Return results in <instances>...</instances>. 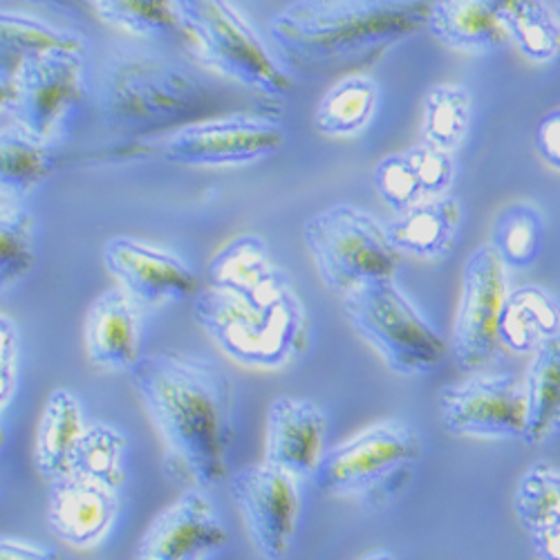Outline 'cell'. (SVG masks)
Masks as SVG:
<instances>
[{
  "label": "cell",
  "instance_id": "obj_1",
  "mask_svg": "<svg viewBox=\"0 0 560 560\" xmlns=\"http://www.w3.org/2000/svg\"><path fill=\"white\" fill-rule=\"evenodd\" d=\"M130 380L162 442L164 474L202 491L229 480L236 395L226 370L207 357L153 352Z\"/></svg>",
  "mask_w": 560,
  "mask_h": 560
},
{
  "label": "cell",
  "instance_id": "obj_2",
  "mask_svg": "<svg viewBox=\"0 0 560 560\" xmlns=\"http://www.w3.org/2000/svg\"><path fill=\"white\" fill-rule=\"evenodd\" d=\"M433 0H294L269 21L276 57L310 79L354 74L424 30Z\"/></svg>",
  "mask_w": 560,
  "mask_h": 560
},
{
  "label": "cell",
  "instance_id": "obj_3",
  "mask_svg": "<svg viewBox=\"0 0 560 560\" xmlns=\"http://www.w3.org/2000/svg\"><path fill=\"white\" fill-rule=\"evenodd\" d=\"M97 110L110 132L168 135L220 115L215 92L179 59L149 48H117L104 61Z\"/></svg>",
  "mask_w": 560,
  "mask_h": 560
},
{
  "label": "cell",
  "instance_id": "obj_4",
  "mask_svg": "<svg viewBox=\"0 0 560 560\" xmlns=\"http://www.w3.org/2000/svg\"><path fill=\"white\" fill-rule=\"evenodd\" d=\"M194 314L231 361L258 370L294 363L312 337L310 314L296 290L276 303L256 305L226 290L202 285L194 296Z\"/></svg>",
  "mask_w": 560,
  "mask_h": 560
},
{
  "label": "cell",
  "instance_id": "obj_5",
  "mask_svg": "<svg viewBox=\"0 0 560 560\" xmlns=\"http://www.w3.org/2000/svg\"><path fill=\"white\" fill-rule=\"evenodd\" d=\"M182 38L196 61L262 97L292 90V74L233 0H175Z\"/></svg>",
  "mask_w": 560,
  "mask_h": 560
},
{
  "label": "cell",
  "instance_id": "obj_6",
  "mask_svg": "<svg viewBox=\"0 0 560 560\" xmlns=\"http://www.w3.org/2000/svg\"><path fill=\"white\" fill-rule=\"evenodd\" d=\"M422 451V438L408 422L382 419L328 446L312 482L335 498L382 506L406 489Z\"/></svg>",
  "mask_w": 560,
  "mask_h": 560
},
{
  "label": "cell",
  "instance_id": "obj_7",
  "mask_svg": "<svg viewBox=\"0 0 560 560\" xmlns=\"http://www.w3.org/2000/svg\"><path fill=\"white\" fill-rule=\"evenodd\" d=\"M341 301L352 330L395 375H429L442 363L446 341L395 278L370 280L343 294Z\"/></svg>",
  "mask_w": 560,
  "mask_h": 560
},
{
  "label": "cell",
  "instance_id": "obj_8",
  "mask_svg": "<svg viewBox=\"0 0 560 560\" xmlns=\"http://www.w3.org/2000/svg\"><path fill=\"white\" fill-rule=\"evenodd\" d=\"M303 243L323 285L339 296L370 280L395 278L401 260L386 224L346 202L310 215L303 224Z\"/></svg>",
  "mask_w": 560,
  "mask_h": 560
},
{
  "label": "cell",
  "instance_id": "obj_9",
  "mask_svg": "<svg viewBox=\"0 0 560 560\" xmlns=\"http://www.w3.org/2000/svg\"><path fill=\"white\" fill-rule=\"evenodd\" d=\"M85 52L55 48L23 61L10 110L14 121L48 144H59L85 100Z\"/></svg>",
  "mask_w": 560,
  "mask_h": 560
},
{
  "label": "cell",
  "instance_id": "obj_10",
  "mask_svg": "<svg viewBox=\"0 0 560 560\" xmlns=\"http://www.w3.org/2000/svg\"><path fill=\"white\" fill-rule=\"evenodd\" d=\"M288 142V132L273 119L233 113L213 115L164 135L160 153L179 166L226 168L260 162Z\"/></svg>",
  "mask_w": 560,
  "mask_h": 560
},
{
  "label": "cell",
  "instance_id": "obj_11",
  "mask_svg": "<svg viewBox=\"0 0 560 560\" xmlns=\"http://www.w3.org/2000/svg\"><path fill=\"white\" fill-rule=\"evenodd\" d=\"M509 294L506 267L491 245L478 247L464 262L459 303L453 320V359L466 372H478L502 354L500 314Z\"/></svg>",
  "mask_w": 560,
  "mask_h": 560
},
{
  "label": "cell",
  "instance_id": "obj_12",
  "mask_svg": "<svg viewBox=\"0 0 560 560\" xmlns=\"http://www.w3.org/2000/svg\"><path fill=\"white\" fill-rule=\"evenodd\" d=\"M438 408L444 429L459 438H527L525 384L509 372H471L438 393Z\"/></svg>",
  "mask_w": 560,
  "mask_h": 560
},
{
  "label": "cell",
  "instance_id": "obj_13",
  "mask_svg": "<svg viewBox=\"0 0 560 560\" xmlns=\"http://www.w3.org/2000/svg\"><path fill=\"white\" fill-rule=\"evenodd\" d=\"M229 491L254 549L265 560H283L299 534L301 480L262 459L233 474Z\"/></svg>",
  "mask_w": 560,
  "mask_h": 560
},
{
  "label": "cell",
  "instance_id": "obj_14",
  "mask_svg": "<svg viewBox=\"0 0 560 560\" xmlns=\"http://www.w3.org/2000/svg\"><path fill=\"white\" fill-rule=\"evenodd\" d=\"M104 262L117 288L139 307L182 303L202 288L196 269L179 254L132 236H113L104 247Z\"/></svg>",
  "mask_w": 560,
  "mask_h": 560
},
{
  "label": "cell",
  "instance_id": "obj_15",
  "mask_svg": "<svg viewBox=\"0 0 560 560\" xmlns=\"http://www.w3.org/2000/svg\"><path fill=\"white\" fill-rule=\"evenodd\" d=\"M229 532L202 489H184L151 521L135 547V560H202L224 549Z\"/></svg>",
  "mask_w": 560,
  "mask_h": 560
},
{
  "label": "cell",
  "instance_id": "obj_16",
  "mask_svg": "<svg viewBox=\"0 0 560 560\" xmlns=\"http://www.w3.org/2000/svg\"><path fill=\"white\" fill-rule=\"evenodd\" d=\"M330 422L325 410L307 397H278L267 412L265 462L290 476L312 480L328 451Z\"/></svg>",
  "mask_w": 560,
  "mask_h": 560
},
{
  "label": "cell",
  "instance_id": "obj_17",
  "mask_svg": "<svg viewBox=\"0 0 560 560\" xmlns=\"http://www.w3.org/2000/svg\"><path fill=\"white\" fill-rule=\"evenodd\" d=\"M119 516V491L66 474L50 482V532L77 549H92L106 540Z\"/></svg>",
  "mask_w": 560,
  "mask_h": 560
},
{
  "label": "cell",
  "instance_id": "obj_18",
  "mask_svg": "<svg viewBox=\"0 0 560 560\" xmlns=\"http://www.w3.org/2000/svg\"><path fill=\"white\" fill-rule=\"evenodd\" d=\"M209 285L226 290L249 303L269 305L294 292L288 271L256 233L226 243L209 262Z\"/></svg>",
  "mask_w": 560,
  "mask_h": 560
},
{
  "label": "cell",
  "instance_id": "obj_19",
  "mask_svg": "<svg viewBox=\"0 0 560 560\" xmlns=\"http://www.w3.org/2000/svg\"><path fill=\"white\" fill-rule=\"evenodd\" d=\"M83 341L97 368L130 375L142 359V307L121 288L102 292L88 310Z\"/></svg>",
  "mask_w": 560,
  "mask_h": 560
},
{
  "label": "cell",
  "instance_id": "obj_20",
  "mask_svg": "<svg viewBox=\"0 0 560 560\" xmlns=\"http://www.w3.org/2000/svg\"><path fill=\"white\" fill-rule=\"evenodd\" d=\"M513 0H433L427 27L444 45L469 55H489L509 43L504 16Z\"/></svg>",
  "mask_w": 560,
  "mask_h": 560
},
{
  "label": "cell",
  "instance_id": "obj_21",
  "mask_svg": "<svg viewBox=\"0 0 560 560\" xmlns=\"http://www.w3.org/2000/svg\"><path fill=\"white\" fill-rule=\"evenodd\" d=\"M462 226V205L457 198H422L412 207L395 213L386 222L388 238L401 256L419 260H442L457 243Z\"/></svg>",
  "mask_w": 560,
  "mask_h": 560
},
{
  "label": "cell",
  "instance_id": "obj_22",
  "mask_svg": "<svg viewBox=\"0 0 560 560\" xmlns=\"http://www.w3.org/2000/svg\"><path fill=\"white\" fill-rule=\"evenodd\" d=\"M498 332L504 350L532 357L560 335V299L542 285L509 290Z\"/></svg>",
  "mask_w": 560,
  "mask_h": 560
},
{
  "label": "cell",
  "instance_id": "obj_23",
  "mask_svg": "<svg viewBox=\"0 0 560 560\" xmlns=\"http://www.w3.org/2000/svg\"><path fill=\"white\" fill-rule=\"evenodd\" d=\"M88 427L79 397L66 388H57L45 399L36 427L34 459L38 474L48 485L70 474L72 455Z\"/></svg>",
  "mask_w": 560,
  "mask_h": 560
},
{
  "label": "cell",
  "instance_id": "obj_24",
  "mask_svg": "<svg viewBox=\"0 0 560 560\" xmlns=\"http://www.w3.org/2000/svg\"><path fill=\"white\" fill-rule=\"evenodd\" d=\"M380 97L382 90L375 79L363 72L346 74L316 104L314 126L332 139L359 137L375 121Z\"/></svg>",
  "mask_w": 560,
  "mask_h": 560
},
{
  "label": "cell",
  "instance_id": "obj_25",
  "mask_svg": "<svg viewBox=\"0 0 560 560\" xmlns=\"http://www.w3.org/2000/svg\"><path fill=\"white\" fill-rule=\"evenodd\" d=\"M55 171V144L21 124L0 128V198L23 202Z\"/></svg>",
  "mask_w": 560,
  "mask_h": 560
},
{
  "label": "cell",
  "instance_id": "obj_26",
  "mask_svg": "<svg viewBox=\"0 0 560 560\" xmlns=\"http://www.w3.org/2000/svg\"><path fill=\"white\" fill-rule=\"evenodd\" d=\"M55 48L85 52V38L38 16L0 10V79L12 81L25 59Z\"/></svg>",
  "mask_w": 560,
  "mask_h": 560
},
{
  "label": "cell",
  "instance_id": "obj_27",
  "mask_svg": "<svg viewBox=\"0 0 560 560\" xmlns=\"http://www.w3.org/2000/svg\"><path fill=\"white\" fill-rule=\"evenodd\" d=\"M527 397V438L542 444L560 431V335L532 354L523 380Z\"/></svg>",
  "mask_w": 560,
  "mask_h": 560
},
{
  "label": "cell",
  "instance_id": "obj_28",
  "mask_svg": "<svg viewBox=\"0 0 560 560\" xmlns=\"http://www.w3.org/2000/svg\"><path fill=\"white\" fill-rule=\"evenodd\" d=\"M474 124V95L457 83L431 85L422 104V142L455 153Z\"/></svg>",
  "mask_w": 560,
  "mask_h": 560
},
{
  "label": "cell",
  "instance_id": "obj_29",
  "mask_svg": "<svg viewBox=\"0 0 560 560\" xmlns=\"http://www.w3.org/2000/svg\"><path fill=\"white\" fill-rule=\"evenodd\" d=\"M126 457L128 438L121 429L108 422H88L72 455L70 474L119 491L128 478Z\"/></svg>",
  "mask_w": 560,
  "mask_h": 560
},
{
  "label": "cell",
  "instance_id": "obj_30",
  "mask_svg": "<svg viewBox=\"0 0 560 560\" xmlns=\"http://www.w3.org/2000/svg\"><path fill=\"white\" fill-rule=\"evenodd\" d=\"M542 241V213L532 202H513L498 213L489 245L506 269H525L540 256Z\"/></svg>",
  "mask_w": 560,
  "mask_h": 560
},
{
  "label": "cell",
  "instance_id": "obj_31",
  "mask_svg": "<svg viewBox=\"0 0 560 560\" xmlns=\"http://www.w3.org/2000/svg\"><path fill=\"white\" fill-rule=\"evenodd\" d=\"M36 267V218L19 200L0 198V294Z\"/></svg>",
  "mask_w": 560,
  "mask_h": 560
},
{
  "label": "cell",
  "instance_id": "obj_32",
  "mask_svg": "<svg viewBox=\"0 0 560 560\" xmlns=\"http://www.w3.org/2000/svg\"><path fill=\"white\" fill-rule=\"evenodd\" d=\"M97 16L135 38H182L175 0H92Z\"/></svg>",
  "mask_w": 560,
  "mask_h": 560
},
{
  "label": "cell",
  "instance_id": "obj_33",
  "mask_svg": "<svg viewBox=\"0 0 560 560\" xmlns=\"http://www.w3.org/2000/svg\"><path fill=\"white\" fill-rule=\"evenodd\" d=\"M504 30L521 55L534 63H549L560 52V25L545 0H513Z\"/></svg>",
  "mask_w": 560,
  "mask_h": 560
},
{
  "label": "cell",
  "instance_id": "obj_34",
  "mask_svg": "<svg viewBox=\"0 0 560 560\" xmlns=\"http://www.w3.org/2000/svg\"><path fill=\"white\" fill-rule=\"evenodd\" d=\"M513 506L527 534L560 525V466L542 459L532 464L518 482Z\"/></svg>",
  "mask_w": 560,
  "mask_h": 560
},
{
  "label": "cell",
  "instance_id": "obj_35",
  "mask_svg": "<svg viewBox=\"0 0 560 560\" xmlns=\"http://www.w3.org/2000/svg\"><path fill=\"white\" fill-rule=\"evenodd\" d=\"M375 189L382 196V200L395 211H404L412 207L415 202L422 200V189H419L417 175L406 158V153H393L386 155L377 166L375 173Z\"/></svg>",
  "mask_w": 560,
  "mask_h": 560
},
{
  "label": "cell",
  "instance_id": "obj_36",
  "mask_svg": "<svg viewBox=\"0 0 560 560\" xmlns=\"http://www.w3.org/2000/svg\"><path fill=\"white\" fill-rule=\"evenodd\" d=\"M404 153L417 175L419 189H422L424 198H440L451 194L455 184V173H457L453 153L433 149L424 142L410 147Z\"/></svg>",
  "mask_w": 560,
  "mask_h": 560
},
{
  "label": "cell",
  "instance_id": "obj_37",
  "mask_svg": "<svg viewBox=\"0 0 560 560\" xmlns=\"http://www.w3.org/2000/svg\"><path fill=\"white\" fill-rule=\"evenodd\" d=\"M19 328L16 323L0 314V412L12 401L19 384Z\"/></svg>",
  "mask_w": 560,
  "mask_h": 560
},
{
  "label": "cell",
  "instance_id": "obj_38",
  "mask_svg": "<svg viewBox=\"0 0 560 560\" xmlns=\"http://www.w3.org/2000/svg\"><path fill=\"white\" fill-rule=\"evenodd\" d=\"M534 139L540 158L551 168L560 171V110H553L538 121Z\"/></svg>",
  "mask_w": 560,
  "mask_h": 560
},
{
  "label": "cell",
  "instance_id": "obj_39",
  "mask_svg": "<svg viewBox=\"0 0 560 560\" xmlns=\"http://www.w3.org/2000/svg\"><path fill=\"white\" fill-rule=\"evenodd\" d=\"M0 560H61V556L52 547L12 536H0Z\"/></svg>",
  "mask_w": 560,
  "mask_h": 560
},
{
  "label": "cell",
  "instance_id": "obj_40",
  "mask_svg": "<svg viewBox=\"0 0 560 560\" xmlns=\"http://www.w3.org/2000/svg\"><path fill=\"white\" fill-rule=\"evenodd\" d=\"M529 538L538 560H560V525L534 529Z\"/></svg>",
  "mask_w": 560,
  "mask_h": 560
},
{
  "label": "cell",
  "instance_id": "obj_41",
  "mask_svg": "<svg viewBox=\"0 0 560 560\" xmlns=\"http://www.w3.org/2000/svg\"><path fill=\"white\" fill-rule=\"evenodd\" d=\"M12 97H14V83L0 79V113H3L5 108H10Z\"/></svg>",
  "mask_w": 560,
  "mask_h": 560
},
{
  "label": "cell",
  "instance_id": "obj_42",
  "mask_svg": "<svg viewBox=\"0 0 560 560\" xmlns=\"http://www.w3.org/2000/svg\"><path fill=\"white\" fill-rule=\"evenodd\" d=\"M361 560H395V556L390 551H386V549H375V551L365 553Z\"/></svg>",
  "mask_w": 560,
  "mask_h": 560
},
{
  "label": "cell",
  "instance_id": "obj_43",
  "mask_svg": "<svg viewBox=\"0 0 560 560\" xmlns=\"http://www.w3.org/2000/svg\"><path fill=\"white\" fill-rule=\"evenodd\" d=\"M5 440H8V433H5L3 424H0V451H3V446H5Z\"/></svg>",
  "mask_w": 560,
  "mask_h": 560
},
{
  "label": "cell",
  "instance_id": "obj_44",
  "mask_svg": "<svg viewBox=\"0 0 560 560\" xmlns=\"http://www.w3.org/2000/svg\"><path fill=\"white\" fill-rule=\"evenodd\" d=\"M556 19H558V25H560V0H556Z\"/></svg>",
  "mask_w": 560,
  "mask_h": 560
}]
</instances>
